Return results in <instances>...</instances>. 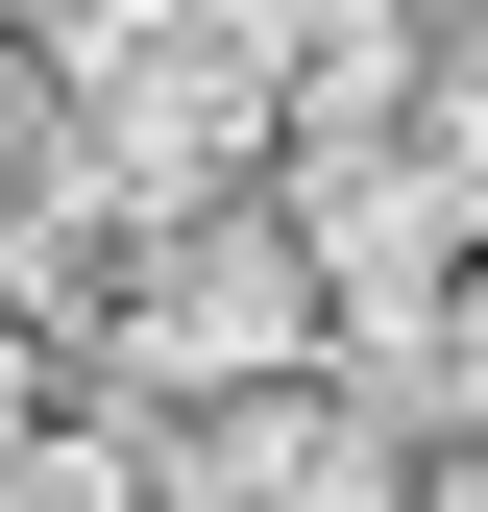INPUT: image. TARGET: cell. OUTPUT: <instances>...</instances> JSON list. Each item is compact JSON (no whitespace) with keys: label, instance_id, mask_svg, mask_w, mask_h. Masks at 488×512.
<instances>
[{"label":"cell","instance_id":"cell-1","mask_svg":"<svg viewBox=\"0 0 488 512\" xmlns=\"http://www.w3.org/2000/svg\"><path fill=\"white\" fill-rule=\"evenodd\" d=\"M49 74L98 122V196H220V171H269V49H244V0H74L49 25Z\"/></svg>","mask_w":488,"mask_h":512},{"label":"cell","instance_id":"cell-2","mask_svg":"<svg viewBox=\"0 0 488 512\" xmlns=\"http://www.w3.org/2000/svg\"><path fill=\"white\" fill-rule=\"evenodd\" d=\"M244 49H269V122H293V147L415 98V25H391V0H244Z\"/></svg>","mask_w":488,"mask_h":512},{"label":"cell","instance_id":"cell-3","mask_svg":"<svg viewBox=\"0 0 488 512\" xmlns=\"http://www.w3.org/2000/svg\"><path fill=\"white\" fill-rule=\"evenodd\" d=\"M415 147H440V171H464V220H488V25L440 49V74H415Z\"/></svg>","mask_w":488,"mask_h":512},{"label":"cell","instance_id":"cell-4","mask_svg":"<svg viewBox=\"0 0 488 512\" xmlns=\"http://www.w3.org/2000/svg\"><path fill=\"white\" fill-rule=\"evenodd\" d=\"M415 366H464V391H488V220H464V269H440V342H415ZM415 366H391V391H415Z\"/></svg>","mask_w":488,"mask_h":512},{"label":"cell","instance_id":"cell-5","mask_svg":"<svg viewBox=\"0 0 488 512\" xmlns=\"http://www.w3.org/2000/svg\"><path fill=\"white\" fill-rule=\"evenodd\" d=\"M25 415H49V317L0 293V464H25Z\"/></svg>","mask_w":488,"mask_h":512}]
</instances>
